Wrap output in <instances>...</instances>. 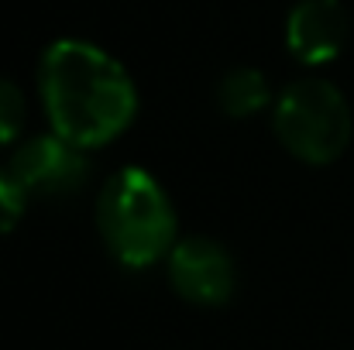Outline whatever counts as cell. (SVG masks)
Instances as JSON below:
<instances>
[{
	"label": "cell",
	"instance_id": "7a4b0ae2",
	"mask_svg": "<svg viewBox=\"0 0 354 350\" xmlns=\"http://www.w3.org/2000/svg\"><path fill=\"white\" fill-rule=\"evenodd\" d=\"M97 224L111 254L127 268H148L172 254L176 213L145 168H120L97 200Z\"/></svg>",
	"mask_w": 354,
	"mask_h": 350
},
{
	"label": "cell",
	"instance_id": "277c9868",
	"mask_svg": "<svg viewBox=\"0 0 354 350\" xmlns=\"http://www.w3.org/2000/svg\"><path fill=\"white\" fill-rule=\"evenodd\" d=\"M7 175L24 196L59 200V196H73L83 189L90 165L83 158V148L69 144L59 134H41L14 151Z\"/></svg>",
	"mask_w": 354,
	"mask_h": 350
},
{
	"label": "cell",
	"instance_id": "6da1fadb",
	"mask_svg": "<svg viewBox=\"0 0 354 350\" xmlns=\"http://www.w3.org/2000/svg\"><path fill=\"white\" fill-rule=\"evenodd\" d=\"M41 100L52 130L76 148H100L134 120V83L90 41H55L41 55Z\"/></svg>",
	"mask_w": 354,
	"mask_h": 350
},
{
	"label": "cell",
	"instance_id": "5b68a950",
	"mask_svg": "<svg viewBox=\"0 0 354 350\" xmlns=\"http://www.w3.org/2000/svg\"><path fill=\"white\" fill-rule=\"evenodd\" d=\"M169 282L186 302L224 306L234 295V261L217 240L189 237L169 254Z\"/></svg>",
	"mask_w": 354,
	"mask_h": 350
},
{
	"label": "cell",
	"instance_id": "3957f363",
	"mask_svg": "<svg viewBox=\"0 0 354 350\" xmlns=\"http://www.w3.org/2000/svg\"><path fill=\"white\" fill-rule=\"evenodd\" d=\"M275 134L282 148L306 162L327 165L351 141V110L344 93L327 79H299L275 104Z\"/></svg>",
	"mask_w": 354,
	"mask_h": 350
},
{
	"label": "cell",
	"instance_id": "ba28073f",
	"mask_svg": "<svg viewBox=\"0 0 354 350\" xmlns=\"http://www.w3.org/2000/svg\"><path fill=\"white\" fill-rule=\"evenodd\" d=\"M24 117H28L24 93H21L14 83L0 79V148H3V144H10V141L21 134Z\"/></svg>",
	"mask_w": 354,
	"mask_h": 350
},
{
	"label": "cell",
	"instance_id": "8992f818",
	"mask_svg": "<svg viewBox=\"0 0 354 350\" xmlns=\"http://www.w3.org/2000/svg\"><path fill=\"white\" fill-rule=\"evenodd\" d=\"M348 41V10L341 0H299L286 21V45L303 66H324Z\"/></svg>",
	"mask_w": 354,
	"mask_h": 350
},
{
	"label": "cell",
	"instance_id": "52a82bcc",
	"mask_svg": "<svg viewBox=\"0 0 354 350\" xmlns=\"http://www.w3.org/2000/svg\"><path fill=\"white\" fill-rule=\"evenodd\" d=\"M217 100L224 114L231 117H251L268 104V83L258 69H234L221 79Z\"/></svg>",
	"mask_w": 354,
	"mask_h": 350
},
{
	"label": "cell",
	"instance_id": "9c48e42d",
	"mask_svg": "<svg viewBox=\"0 0 354 350\" xmlns=\"http://www.w3.org/2000/svg\"><path fill=\"white\" fill-rule=\"evenodd\" d=\"M24 200L28 196L14 186V179L10 175H0V233L14 231V224L24 213Z\"/></svg>",
	"mask_w": 354,
	"mask_h": 350
}]
</instances>
